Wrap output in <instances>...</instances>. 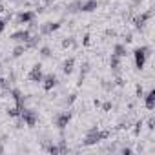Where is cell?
I'll use <instances>...</instances> for the list:
<instances>
[{
	"label": "cell",
	"instance_id": "3957f363",
	"mask_svg": "<svg viewBox=\"0 0 155 155\" xmlns=\"http://www.w3.org/2000/svg\"><path fill=\"white\" fill-rule=\"evenodd\" d=\"M69 120H71V113L69 111H64V113H58L57 117H55V124L60 128V130H64L68 124H69Z\"/></svg>",
	"mask_w": 155,
	"mask_h": 155
},
{
	"label": "cell",
	"instance_id": "2e32d148",
	"mask_svg": "<svg viewBox=\"0 0 155 155\" xmlns=\"http://www.w3.org/2000/svg\"><path fill=\"white\" fill-rule=\"evenodd\" d=\"M22 53H26V46H17L13 49V57H20Z\"/></svg>",
	"mask_w": 155,
	"mask_h": 155
},
{
	"label": "cell",
	"instance_id": "9a60e30c",
	"mask_svg": "<svg viewBox=\"0 0 155 155\" xmlns=\"http://www.w3.org/2000/svg\"><path fill=\"white\" fill-rule=\"evenodd\" d=\"M115 55H117V57H124V55H126V48H124L122 44H117V46H115Z\"/></svg>",
	"mask_w": 155,
	"mask_h": 155
},
{
	"label": "cell",
	"instance_id": "5b68a950",
	"mask_svg": "<svg viewBox=\"0 0 155 155\" xmlns=\"http://www.w3.org/2000/svg\"><path fill=\"white\" fill-rule=\"evenodd\" d=\"M29 81L31 82H40L42 81V66L40 64H35L33 68H31V71H29Z\"/></svg>",
	"mask_w": 155,
	"mask_h": 155
},
{
	"label": "cell",
	"instance_id": "603a6c76",
	"mask_svg": "<svg viewBox=\"0 0 155 155\" xmlns=\"http://www.w3.org/2000/svg\"><path fill=\"white\" fill-rule=\"evenodd\" d=\"M4 26H6V24H4V20H2V18H0V33H2V31H4Z\"/></svg>",
	"mask_w": 155,
	"mask_h": 155
},
{
	"label": "cell",
	"instance_id": "d6986e66",
	"mask_svg": "<svg viewBox=\"0 0 155 155\" xmlns=\"http://www.w3.org/2000/svg\"><path fill=\"white\" fill-rule=\"evenodd\" d=\"M40 53H42V57H49V55H51V53H49V48H42Z\"/></svg>",
	"mask_w": 155,
	"mask_h": 155
},
{
	"label": "cell",
	"instance_id": "484cf974",
	"mask_svg": "<svg viewBox=\"0 0 155 155\" xmlns=\"http://www.w3.org/2000/svg\"><path fill=\"white\" fill-rule=\"evenodd\" d=\"M137 2H140V0H137Z\"/></svg>",
	"mask_w": 155,
	"mask_h": 155
},
{
	"label": "cell",
	"instance_id": "8992f818",
	"mask_svg": "<svg viewBox=\"0 0 155 155\" xmlns=\"http://www.w3.org/2000/svg\"><path fill=\"white\" fill-rule=\"evenodd\" d=\"M55 86H57V77H55L53 73L46 75V77H44V90L49 91V90H53Z\"/></svg>",
	"mask_w": 155,
	"mask_h": 155
},
{
	"label": "cell",
	"instance_id": "e0dca14e",
	"mask_svg": "<svg viewBox=\"0 0 155 155\" xmlns=\"http://www.w3.org/2000/svg\"><path fill=\"white\" fill-rule=\"evenodd\" d=\"M69 46H73V38H66L62 42V48H69Z\"/></svg>",
	"mask_w": 155,
	"mask_h": 155
},
{
	"label": "cell",
	"instance_id": "7402d4cb",
	"mask_svg": "<svg viewBox=\"0 0 155 155\" xmlns=\"http://www.w3.org/2000/svg\"><path fill=\"white\" fill-rule=\"evenodd\" d=\"M84 46H90V35L84 37Z\"/></svg>",
	"mask_w": 155,
	"mask_h": 155
},
{
	"label": "cell",
	"instance_id": "ac0fdd59",
	"mask_svg": "<svg viewBox=\"0 0 155 155\" xmlns=\"http://www.w3.org/2000/svg\"><path fill=\"white\" fill-rule=\"evenodd\" d=\"M77 8H81V2H75V4H71V6H69V11H73V13H75V11H79Z\"/></svg>",
	"mask_w": 155,
	"mask_h": 155
},
{
	"label": "cell",
	"instance_id": "44dd1931",
	"mask_svg": "<svg viewBox=\"0 0 155 155\" xmlns=\"http://www.w3.org/2000/svg\"><path fill=\"white\" fill-rule=\"evenodd\" d=\"M75 99H77V95H69V99H68V104H71V102H75Z\"/></svg>",
	"mask_w": 155,
	"mask_h": 155
},
{
	"label": "cell",
	"instance_id": "8fae6325",
	"mask_svg": "<svg viewBox=\"0 0 155 155\" xmlns=\"http://www.w3.org/2000/svg\"><path fill=\"white\" fill-rule=\"evenodd\" d=\"M33 17H35L33 11H26V13H22V15L18 17V22H20V24H28V22L33 20Z\"/></svg>",
	"mask_w": 155,
	"mask_h": 155
},
{
	"label": "cell",
	"instance_id": "ba28073f",
	"mask_svg": "<svg viewBox=\"0 0 155 155\" xmlns=\"http://www.w3.org/2000/svg\"><path fill=\"white\" fill-rule=\"evenodd\" d=\"M58 28H60V24H57V22H48V24L42 26L40 31H42L44 35H48V33H51V31H55V29H58Z\"/></svg>",
	"mask_w": 155,
	"mask_h": 155
},
{
	"label": "cell",
	"instance_id": "277c9868",
	"mask_svg": "<svg viewBox=\"0 0 155 155\" xmlns=\"http://www.w3.org/2000/svg\"><path fill=\"white\" fill-rule=\"evenodd\" d=\"M99 140H101V137H99V128H91V130L88 131V135L84 137V144H86V146L97 144Z\"/></svg>",
	"mask_w": 155,
	"mask_h": 155
},
{
	"label": "cell",
	"instance_id": "30bf717a",
	"mask_svg": "<svg viewBox=\"0 0 155 155\" xmlns=\"http://www.w3.org/2000/svg\"><path fill=\"white\" fill-rule=\"evenodd\" d=\"M146 108H148V110H153V108H155V90H151V91L146 95Z\"/></svg>",
	"mask_w": 155,
	"mask_h": 155
},
{
	"label": "cell",
	"instance_id": "52a82bcc",
	"mask_svg": "<svg viewBox=\"0 0 155 155\" xmlns=\"http://www.w3.org/2000/svg\"><path fill=\"white\" fill-rule=\"evenodd\" d=\"M97 6H99L97 0H88V2L81 4V9H82V11H86V13H90V11H95V9H97Z\"/></svg>",
	"mask_w": 155,
	"mask_h": 155
},
{
	"label": "cell",
	"instance_id": "7c38bea8",
	"mask_svg": "<svg viewBox=\"0 0 155 155\" xmlns=\"http://www.w3.org/2000/svg\"><path fill=\"white\" fill-rule=\"evenodd\" d=\"M150 17H151V11H146V13H142L140 17H137V18H135V24H137V28H142V26H144V22H146Z\"/></svg>",
	"mask_w": 155,
	"mask_h": 155
},
{
	"label": "cell",
	"instance_id": "d4e9b609",
	"mask_svg": "<svg viewBox=\"0 0 155 155\" xmlns=\"http://www.w3.org/2000/svg\"><path fill=\"white\" fill-rule=\"evenodd\" d=\"M0 13H4V6H0Z\"/></svg>",
	"mask_w": 155,
	"mask_h": 155
},
{
	"label": "cell",
	"instance_id": "6da1fadb",
	"mask_svg": "<svg viewBox=\"0 0 155 155\" xmlns=\"http://www.w3.org/2000/svg\"><path fill=\"white\" fill-rule=\"evenodd\" d=\"M150 55V48H137L135 49V66L137 69H142L144 68V62H146V57Z\"/></svg>",
	"mask_w": 155,
	"mask_h": 155
},
{
	"label": "cell",
	"instance_id": "ffe728a7",
	"mask_svg": "<svg viewBox=\"0 0 155 155\" xmlns=\"http://www.w3.org/2000/svg\"><path fill=\"white\" fill-rule=\"evenodd\" d=\"M102 110H104V111L111 110V104H110V102H104V104H102Z\"/></svg>",
	"mask_w": 155,
	"mask_h": 155
},
{
	"label": "cell",
	"instance_id": "cb8c5ba5",
	"mask_svg": "<svg viewBox=\"0 0 155 155\" xmlns=\"http://www.w3.org/2000/svg\"><path fill=\"white\" fill-rule=\"evenodd\" d=\"M122 153H124V155H130V153H131V150H130V148H124V150H122Z\"/></svg>",
	"mask_w": 155,
	"mask_h": 155
},
{
	"label": "cell",
	"instance_id": "4fadbf2b",
	"mask_svg": "<svg viewBox=\"0 0 155 155\" xmlns=\"http://www.w3.org/2000/svg\"><path fill=\"white\" fill-rule=\"evenodd\" d=\"M73 64H75V60H73V58H68V60L64 62V68H62V69H64V73H68V75H69V73L73 71Z\"/></svg>",
	"mask_w": 155,
	"mask_h": 155
},
{
	"label": "cell",
	"instance_id": "5bb4252c",
	"mask_svg": "<svg viewBox=\"0 0 155 155\" xmlns=\"http://www.w3.org/2000/svg\"><path fill=\"white\" fill-rule=\"evenodd\" d=\"M110 64H111V68L117 71V69H119V64H120V57H117V55L113 53V55H111V58H110Z\"/></svg>",
	"mask_w": 155,
	"mask_h": 155
},
{
	"label": "cell",
	"instance_id": "7a4b0ae2",
	"mask_svg": "<svg viewBox=\"0 0 155 155\" xmlns=\"http://www.w3.org/2000/svg\"><path fill=\"white\" fill-rule=\"evenodd\" d=\"M20 117H22V120H24L29 128H33V126L37 124V113H35L33 110H24V108H22Z\"/></svg>",
	"mask_w": 155,
	"mask_h": 155
},
{
	"label": "cell",
	"instance_id": "9c48e42d",
	"mask_svg": "<svg viewBox=\"0 0 155 155\" xmlns=\"http://www.w3.org/2000/svg\"><path fill=\"white\" fill-rule=\"evenodd\" d=\"M11 38L13 40H24V42H28L31 38V35H29V31H17V33H13Z\"/></svg>",
	"mask_w": 155,
	"mask_h": 155
}]
</instances>
